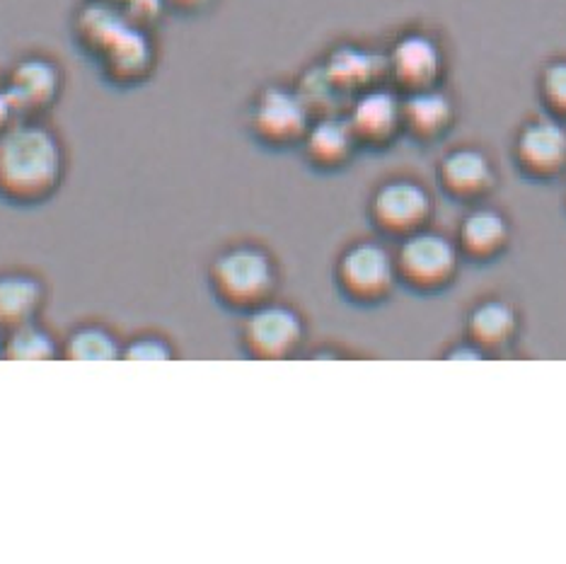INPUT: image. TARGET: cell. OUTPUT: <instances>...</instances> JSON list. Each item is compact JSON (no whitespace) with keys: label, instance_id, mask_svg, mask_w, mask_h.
I'll list each match as a JSON object with an SVG mask.
<instances>
[{"label":"cell","instance_id":"16","mask_svg":"<svg viewBox=\"0 0 566 564\" xmlns=\"http://www.w3.org/2000/svg\"><path fill=\"white\" fill-rule=\"evenodd\" d=\"M128 22L132 20L114 0H87L73 15V42L95 63Z\"/></svg>","mask_w":566,"mask_h":564},{"label":"cell","instance_id":"24","mask_svg":"<svg viewBox=\"0 0 566 564\" xmlns=\"http://www.w3.org/2000/svg\"><path fill=\"white\" fill-rule=\"evenodd\" d=\"M122 358L124 362H170V358H177V349L172 340L163 332L140 330L124 340Z\"/></svg>","mask_w":566,"mask_h":564},{"label":"cell","instance_id":"7","mask_svg":"<svg viewBox=\"0 0 566 564\" xmlns=\"http://www.w3.org/2000/svg\"><path fill=\"white\" fill-rule=\"evenodd\" d=\"M385 61H388V75L392 83L405 93L436 87L446 71V56L439 40L419 30H409L397 36L385 54Z\"/></svg>","mask_w":566,"mask_h":564},{"label":"cell","instance_id":"21","mask_svg":"<svg viewBox=\"0 0 566 564\" xmlns=\"http://www.w3.org/2000/svg\"><path fill=\"white\" fill-rule=\"evenodd\" d=\"M470 330L474 340L489 344V347H496V344L511 340L513 330H516V313L506 303H484L472 313Z\"/></svg>","mask_w":566,"mask_h":564},{"label":"cell","instance_id":"10","mask_svg":"<svg viewBox=\"0 0 566 564\" xmlns=\"http://www.w3.org/2000/svg\"><path fill=\"white\" fill-rule=\"evenodd\" d=\"M516 160L527 175H555L566 165V126L557 117L527 119L516 136Z\"/></svg>","mask_w":566,"mask_h":564},{"label":"cell","instance_id":"5","mask_svg":"<svg viewBox=\"0 0 566 564\" xmlns=\"http://www.w3.org/2000/svg\"><path fill=\"white\" fill-rule=\"evenodd\" d=\"M95 66L112 87L132 90L146 85L158 69L156 36L144 24L128 22L95 59Z\"/></svg>","mask_w":566,"mask_h":564},{"label":"cell","instance_id":"25","mask_svg":"<svg viewBox=\"0 0 566 564\" xmlns=\"http://www.w3.org/2000/svg\"><path fill=\"white\" fill-rule=\"evenodd\" d=\"M539 95L555 117H566V59L547 63L539 73Z\"/></svg>","mask_w":566,"mask_h":564},{"label":"cell","instance_id":"14","mask_svg":"<svg viewBox=\"0 0 566 564\" xmlns=\"http://www.w3.org/2000/svg\"><path fill=\"white\" fill-rule=\"evenodd\" d=\"M46 296L44 279L32 269H3L0 272V332L40 320Z\"/></svg>","mask_w":566,"mask_h":564},{"label":"cell","instance_id":"3","mask_svg":"<svg viewBox=\"0 0 566 564\" xmlns=\"http://www.w3.org/2000/svg\"><path fill=\"white\" fill-rule=\"evenodd\" d=\"M313 112L295 85L269 83L250 102L248 129L256 144L272 150H286L303 144L313 124Z\"/></svg>","mask_w":566,"mask_h":564},{"label":"cell","instance_id":"18","mask_svg":"<svg viewBox=\"0 0 566 564\" xmlns=\"http://www.w3.org/2000/svg\"><path fill=\"white\" fill-rule=\"evenodd\" d=\"M122 349L124 340L119 332L99 320L73 325L61 340V358L66 362H117Z\"/></svg>","mask_w":566,"mask_h":564},{"label":"cell","instance_id":"11","mask_svg":"<svg viewBox=\"0 0 566 564\" xmlns=\"http://www.w3.org/2000/svg\"><path fill=\"white\" fill-rule=\"evenodd\" d=\"M301 148L311 168L332 173L342 170L344 165H349L354 153L361 146H358L356 134L349 119H346V114L334 112L313 119Z\"/></svg>","mask_w":566,"mask_h":564},{"label":"cell","instance_id":"23","mask_svg":"<svg viewBox=\"0 0 566 564\" xmlns=\"http://www.w3.org/2000/svg\"><path fill=\"white\" fill-rule=\"evenodd\" d=\"M506 240L504 218L494 211H474L462 226V242L474 254H494Z\"/></svg>","mask_w":566,"mask_h":564},{"label":"cell","instance_id":"9","mask_svg":"<svg viewBox=\"0 0 566 564\" xmlns=\"http://www.w3.org/2000/svg\"><path fill=\"white\" fill-rule=\"evenodd\" d=\"M395 267L390 254L376 242H356L337 264V281L354 301H376L388 293Z\"/></svg>","mask_w":566,"mask_h":564},{"label":"cell","instance_id":"20","mask_svg":"<svg viewBox=\"0 0 566 564\" xmlns=\"http://www.w3.org/2000/svg\"><path fill=\"white\" fill-rule=\"evenodd\" d=\"M0 358L8 362H54L61 358V340L40 320L10 327L0 337Z\"/></svg>","mask_w":566,"mask_h":564},{"label":"cell","instance_id":"6","mask_svg":"<svg viewBox=\"0 0 566 564\" xmlns=\"http://www.w3.org/2000/svg\"><path fill=\"white\" fill-rule=\"evenodd\" d=\"M303 317L289 305L266 301L252 307L242 323V344L254 358H286L303 344Z\"/></svg>","mask_w":566,"mask_h":564},{"label":"cell","instance_id":"19","mask_svg":"<svg viewBox=\"0 0 566 564\" xmlns=\"http://www.w3.org/2000/svg\"><path fill=\"white\" fill-rule=\"evenodd\" d=\"M439 173H441L443 185L462 197L480 195V191L489 189L494 182L492 160H489L484 150L472 148V146L450 150L441 160Z\"/></svg>","mask_w":566,"mask_h":564},{"label":"cell","instance_id":"13","mask_svg":"<svg viewBox=\"0 0 566 564\" xmlns=\"http://www.w3.org/2000/svg\"><path fill=\"white\" fill-rule=\"evenodd\" d=\"M323 69L344 97H354L373 85H380L388 75V61L385 54H376L358 44H339L329 51Z\"/></svg>","mask_w":566,"mask_h":564},{"label":"cell","instance_id":"27","mask_svg":"<svg viewBox=\"0 0 566 564\" xmlns=\"http://www.w3.org/2000/svg\"><path fill=\"white\" fill-rule=\"evenodd\" d=\"M18 119H22V117L18 114L15 105H12V100L6 93V87L0 85V132H6L8 126H12Z\"/></svg>","mask_w":566,"mask_h":564},{"label":"cell","instance_id":"8","mask_svg":"<svg viewBox=\"0 0 566 564\" xmlns=\"http://www.w3.org/2000/svg\"><path fill=\"white\" fill-rule=\"evenodd\" d=\"M356 134L358 146L382 148L392 144L402 129V97L397 90L373 85L352 97L344 112Z\"/></svg>","mask_w":566,"mask_h":564},{"label":"cell","instance_id":"17","mask_svg":"<svg viewBox=\"0 0 566 564\" xmlns=\"http://www.w3.org/2000/svg\"><path fill=\"white\" fill-rule=\"evenodd\" d=\"M455 122V102L443 90H415L402 97V129L419 140L441 138Z\"/></svg>","mask_w":566,"mask_h":564},{"label":"cell","instance_id":"15","mask_svg":"<svg viewBox=\"0 0 566 564\" xmlns=\"http://www.w3.org/2000/svg\"><path fill=\"white\" fill-rule=\"evenodd\" d=\"M402 274L419 286H439L453 274L455 269V250L441 236H415L409 238L400 258H397Z\"/></svg>","mask_w":566,"mask_h":564},{"label":"cell","instance_id":"1","mask_svg":"<svg viewBox=\"0 0 566 564\" xmlns=\"http://www.w3.org/2000/svg\"><path fill=\"white\" fill-rule=\"evenodd\" d=\"M66 175V140L44 119H18L0 132V203L44 207L59 195Z\"/></svg>","mask_w":566,"mask_h":564},{"label":"cell","instance_id":"26","mask_svg":"<svg viewBox=\"0 0 566 564\" xmlns=\"http://www.w3.org/2000/svg\"><path fill=\"white\" fill-rule=\"evenodd\" d=\"M167 12H172L177 18H203L218 6V0H163Z\"/></svg>","mask_w":566,"mask_h":564},{"label":"cell","instance_id":"2","mask_svg":"<svg viewBox=\"0 0 566 564\" xmlns=\"http://www.w3.org/2000/svg\"><path fill=\"white\" fill-rule=\"evenodd\" d=\"M276 279L272 254L250 242L218 252L209 267V286L216 301L244 313L272 299Z\"/></svg>","mask_w":566,"mask_h":564},{"label":"cell","instance_id":"22","mask_svg":"<svg viewBox=\"0 0 566 564\" xmlns=\"http://www.w3.org/2000/svg\"><path fill=\"white\" fill-rule=\"evenodd\" d=\"M301 97L305 100V105L311 107L313 117H323V114H334V112H342V102L346 100L337 85L329 81V75L325 73L323 63H317V66H311L303 75L298 85Z\"/></svg>","mask_w":566,"mask_h":564},{"label":"cell","instance_id":"12","mask_svg":"<svg viewBox=\"0 0 566 564\" xmlns=\"http://www.w3.org/2000/svg\"><path fill=\"white\" fill-rule=\"evenodd\" d=\"M431 211V199L419 182L411 179H390L378 187L373 195L370 213L376 223L392 233H405V230L417 228Z\"/></svg>","mask_w":566,"mask_h":564},{"label":"cell","instance_id":"4","mask_svg":"<svg viewBox=\"0 0 566 564\" xmlns=\"http://www.w3.org/2000/svg\"><path fill=\"white\" fill-rule=\"evenodd\" d=\"M0 85L6 87L22 119H44L61 102L66 73L59 59L44 51H30L10 63Z\"/></svg>","mask_w":566,"mask_h":564}]
</instances>
